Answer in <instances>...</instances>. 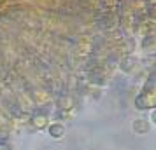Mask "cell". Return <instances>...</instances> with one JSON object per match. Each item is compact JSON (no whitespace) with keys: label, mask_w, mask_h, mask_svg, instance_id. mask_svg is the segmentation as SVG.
Returning a JSON list of instances; mask_svg holds the SVG:
<instances>
[{"label":"cell","mask_w":156,"mask_h":150,"mask_svg":"<svg viewBox=\"0 0 156 150\" xmlns=\"http://www.w3.org/2000/svg\"><path fill=\"white\" fill-rule=\"evenodd\" d=\"M135 107L140 108V110H154L156 108V91H153V89H144L137 96Z\"/></svg>","instance_id":"6da1fadb"},{"label":"cell","mask_w":156,"mask_h":150,"mask_svg":"<svg viewBox=\"0 0 156 150\" xmlns=\"http://www.w3.org/2000/svg\"><path fill=\"white\" fill-rule=\"evenodd\" d=\"M49 124L51 122H49L48 114H34L30 117V126L34 129H48Z\"/></svg>","instance_id":"7a4b0ae2"},{"label":"cell","mask_w":156,"mask_h":150,"mask_svg":"<svg viewBox=\"0 0 156 150\" xmlns=\"http://www.w3.org/2000/svg\"><path fill=\"white\" fill-rule=\"evenodd\" d=\"M132 129H133L135 135H147L149 131H151V122L147 119H135L132 122Z\"/></svg>","instance_id":"3957f363"},{"label":"cell","mask_w":156,"mask_h":150,"mask_svg":"<svg viewBox=\"0 0 156 150\" xmlns=\"http://www.w3.org/2000/svg\"><path fill=\"white\" fill-rule=\"evenodd\" d=\"M65 124L63 122H60V121H56V122H51L49 126H48V135L51 136V138H55V140H58V138H63L65 136Z\"/></svg>","instance_id":"277c9868"},{"label":"cell","mask_w":156,"mask_h":150,"mask_svg":"<svg viewBox=\"0 0 156 150\" xmlns=\"http://www.w3.org/2000/svg\"><path fill=\"white\" fill-rule=\"evenodd\" d=\"M56 107L60 108V112H69V110H72V108L76 107V101H74L72 96H62L56 101Z\"/></svg>","instance_id":"5b68a950"},{"label":"cell","mask_w":156,"mask_h":150,"mask_svg":"<svg viewBox=\"0 0 156 150\" xmlns=\"http://www.w3.org/2000/svg\"><path fill=\"white\" fill-rule=\"evenodd\" d=\"M133 65H135V59L132 56H128V58H125L123 61H121V68L125 72H130L132 68H133Z\"/></svg>","instance_id":"8992f818"},{"label":"cell","mask_w":156,"mask_h":150,"mask_svg":"<svg viewBox=\"0 0 156 150\" xmlns=\"http://www.w3.org/2000/svg\"><path fill=\"white\" fill-rule=\"evenodd\" d=\"M151 121H153V124L156 126V108L153 110V114H151Z\"/></svg>","instance_id":"52a82bcc"},{"label":"cell","mask_w":156,"mask_h":150,"mask_svg":"<svg viewBox=\"0 0 156 150\" xmlns=\"http://www.w3.org/2000/svg\"><path fill=\"white\" fill-rule=\"evenodd\" d=\"M0 150H9V148L5 147V145H4V143H0Z\"/></svg>","instance_id":"ba28073f"}]
</instances>
